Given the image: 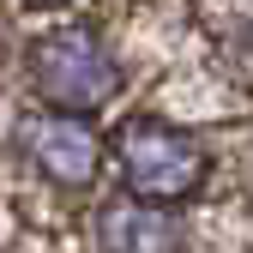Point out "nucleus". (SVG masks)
I'll return each mask as SVG.
<instances>
[{"label": "nucleus", "instance_id": "f257e3e1", "mask_svg": "<svg viewBox=\"0 0 253 253\" xmlns=\"http://www.w3.org/2000/svg\"><path fill=\"white\" fill-rule=\"evenodd\" d=\"M115 157H121L126 193L151 199V205L187 199L205 181V145L193 133H181V126H163V121H126L115 139Z\"/></svg>", "mask_w": 253, "mask_h": 253}, {"label": "nucleus", "instance_id": "f03ea898", "mask_svg": "<svg viewBox=\"0 0 253 253\" xmlns=\"http://www.w3.org/2000/svg\"><path fill=\"white\" fill-rule=\"evenodd\" d=\"M115 84H121V67L97 30H54L37 48V90L67 115H90L97 103L115 97Z\"/></svg>", "mask_w": 253, "mask_h": 253}, {"label": "nucleus", "instance_id": "7ed1b4c3", "mask_svg": "<svg viewBox=\"0 0 253 253\" xmlns=\"http://www.w3.org/2000/svg\"><path fill=\"white\" fill-rule=\"evenodd\" d=\"M18 139H24V151H30V163H37L48 181H67V187H84L90 175H97V163H103L97 133L84 126V115H67V109L30 115Z\"/></svg>", "mask_w": 253, "mask_h": 253}, {"label": "nucleus", "instance_id": "20e7f679", "mask_svg": "<svg viewBox=\"0 0 253 253\" xmlns=\"http://www.w3.org/2000/svg\"><path fill=\"white\" fill-rule=\"evenodd\" d=\"M103 241L109 253H181V229L175 217H163V205H115L103 217Z\"/></svg>", "mask_w": 253, "mask_h": 253}, {"label": "nucleus", "instance_id": "39448f33", "mask_svg": "<svg viewBox=\"0 0 253 253\" xmlns=\"http://www.w3.org/2000/svg\"><path fill=\"white\" fill-rule=\"evenodd\" d=\"M30 6H60V0H30Z\"/></svg>", "mask_w": 253, "mask_h": 253}]
</instances>
